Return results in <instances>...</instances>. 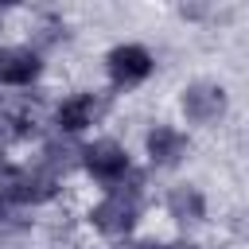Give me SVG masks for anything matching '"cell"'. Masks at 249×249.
I'll return each instance as SVG.
<instances>
[{
  "label": "cell",
  "instance_id": "cell-1",
  "mask_svg": "<svg viewBox=\"0 0 249 249\" xmlns=\"http://www.w3.org/2000/svg\"><path fill=\"white\" fill-rule=\"evenodd\" d=\"M136 214H140V198H136V191H109L97 206H93V226L101 230V233H109V237H121V233H128L132 226H136Z\"/></svg>",
  "mask_w": 249,
  "mask_h": 249
},
{
  "label": "cell",
  "instance_id": "cell-2",
  "mask_svg": "<svg viewBox=\"0 0 249 249\" xmlns=\"http://www.w3.org/2000/svg\"><path fill=\"white\" fill-rule=\"evenodd\" d=\"M183 113L195 121V124H210L226 113V89L214 86V82H195L183 89Z\"/></svg>",
  "mask_w": 249,
  "mask_h": 249
},
{
  "label": "cell",
  "instance_id": "cell-3",
  "mask_svg": "<svg viewBox=\"0 0 249 249\" xmlns=\"http://www.w3.org/2000/svg\"><path fill=\"white\" fill-rule=\"evenodd\" d=\"M152 74V54L136 43H124L117 51H109V78L117 86H136Z\"/></svg>",
  "mask_w": 249,
  "mask_h": 249
},
{
  "label": "cell",
  "instance_id": "cell-4",
  "mask_svg": "<svg viewBox=\"0 0 249 249\" xmlns=\"http://www.w3.org/2000/svg\"><path fill=\"white\" fill-rule=\"evenodd\" d=\"M82 156H86L89 175L101 179V183H117V179L128 171V156H124V148L113 144V140H97V144H89Z\"/></svg>",
  "mask_w": 249,
  "mask_h": 249
},
{
  "label": "cell",
  "instance_id": "cell-5",
  "mask_svg": "<svg viewBox=\"0 0 249 249\" xmlns=\"http://www.w3.org/2000/svg\"><path fill=\"white\" fill-rule=\"evenodd\" d=\"M54 195V171L43 163V167H31V171H12V195L16 202H43Z\"/></svg>",
  "mask_w": 249,
  "mask_h": 249
},
{
  "label": "cell",
  "instance_id": "cell-6",
  "mask_svg": "<svg viewBox=\"0 0 249 249\" xmlns=\"http://www.w3.org/2000/svg\"><path fill=\"white\" fill-rule=\"evenodd\" d=\"M97 113H101V101H97L93 93H74V97H66V101L58 105L54 121H58L62 132H82L86 124L97 121Z\"/></svg>",
  "mask_w": 249,
  "mask_h": 249
},
{
  "label": "cell",
  "instance_id": "cell-7",
  "mask_svg": "<svg viewBox=\"0 0 249 249\" xmlns=\"http://www.w3.org/2000/svg\"><path fill=\"white\" fill-rule=\"evenodd\" d=\"M148 156L160 163V167H175L183 156H187V136L171 124H156L148 132Z\"/></svg>",
  "mask_w": 249,
  "mask_h": 249
},
{
  "label": "cell",
  "instance_id": "cell-8",
  "mask_svg": "<svg viewBox=\"0 0 249 249\" xmlns=\"http://www.w3.org/2000/svg\"><path fill=\"white\" fill-rule=\"evenodd\" d=\"M39 74V54L27 47H4L0 51V82L8 86H27Z\"/></svg>",
  "mask_w": 249,
  "mask_h": 249
},
{
  "label": "cell",
  "instance_id": "cell-9",
  "mask_svg": "<svg viewBox=\"0 0 249 249\" xmlns=\"http://www.w3.org/2000/svg\"><path fill=\"white\" fill-rule=\"evenodd\" d=\"M167 210H171V218H179V222H198L202 218V195L195 191V187H175L171 195H167Z\"/></svg>",
  "mask_w": 249,
  "mask_h": 249
}]
</instances>
